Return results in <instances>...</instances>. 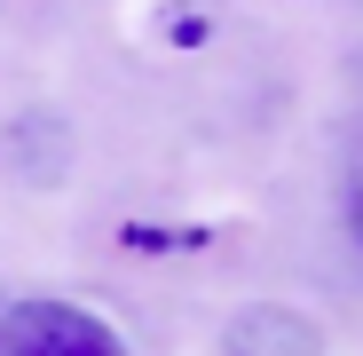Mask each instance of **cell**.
Wrapping results in <instances>:
<instances>
[{
  "label": "cell",
  "instance_id": "2",
  "mask_svg": "<svg viewBox=\"0 0 363 356\" xmlns=\"http://www.w3.org/2000/svg\"><path fill=\"white\" fill-rule=\"evenodd\" d=\"M221 348L229 356H324V333H316V317H300L284 301H245L229 317Z\"/></svg>",
  "mask_w": 363,
  "mask_h": 356
},
{
  "label": "cell",
  "instance_id": "3",
  "mask_svg": "<svg viewBox=\"0 0 363 356\" xmlns=\"http://www.w3.org/2000/svg\"><path fill=\"white\" fill-rule=\"evenodd\" d=\"M340 206H347V230H355V246H363V111H355L347 151H340Z\"/></svg>",
  "mask_w": 363,
  "mask_h": 356
},
{
  "label": "cell",
  "instance_id": "1",
  "mask_svg": "<svg viewBox=\"0 0 363 356\" xmlns=\"http://www.w3.org/2000/svg\"><path fill=\"white\" fill-rule=\"evenodd\" d=\"M0 356H127V340H118V325H103L95 309L40 293V301H9L0 309Z\"/></svg>",
  "mask_w": 363,
  "mask_h": 356
}]
</instances>
